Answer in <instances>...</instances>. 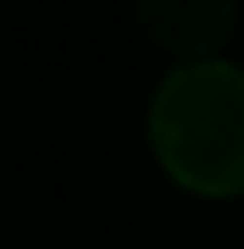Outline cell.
<instances>
[{"label":"cell","mask_w":244,"mask_h":249,"mask_svg":"<svg viewBox=\"0 0 244 249\" xmlns=\"http://www.w3.org/2000/svg\"><path fill=\"white\" fill-rule=\"evenodd\" d=\"M150 144L167 178L211 199L244 194V72L189 61L155 89Z\"/></svg>","instance_id":"cell-1"},{"label":"cell","mask_w":244,"mask_h":249,"mask_svg":"<svg viewBox=\"0 0 244 249\" xmlns=\"http://www.w3.org/2000/svg\"><path fill=\"white\" fill-rule=\"evenodd\" d=\"M139 28L150 34L155 50L167 55H194L211 61L206 50H217L233 28V6H200V0H161V6H139Z\"/></svg>","instance_id":"cell-2"}]
</instances>
